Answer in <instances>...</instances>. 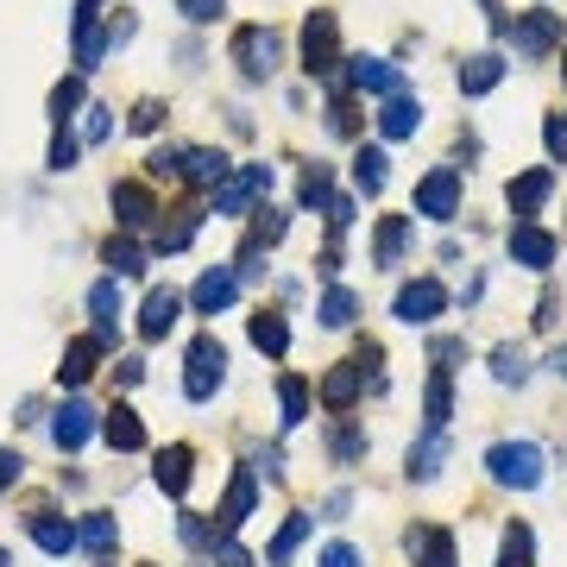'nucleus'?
<instances>
[{"instance_id": "7ed1b4c3", "label": "nucleus", "mask_w": 567, "mask_h": 567, "mask_svg": "<svg viewBox=\"0 0 567 567\" xmlns=\"http://www.w3.org/2000/svg\"><path fill=\"white\" fill-rule=\"evenodd\" d=\"M416 215H423V221H454V215H461V171H448V164H441V171H429V177L416 183Z\"/></svg>"}, {"instance_id": "9d476101", "label": "nucleus", "mask_w": 567, "mask_h": 567, "mask_svg": "<svg viewBox=\"0 0 567 567\" xmlns=\"http://www.w3.org/2000/svg\"><path fill=\"white\" fill-rule=\"evenodd\" d=\"M233 297H240V271H228V265H208L202 278H196V290H189L196 315H221Z\"/></svg>"}, {"instance_id": "473e14b6", "label": "nucleus", "mask_w": 567, "mask_h": 567, "mask_svg": "<svg viewBox=\"0 0 567 567\" xmlns=\"http://www.w3.org/2000/svg\"><path fill=\"white\" fill-rule=\"evenodd\" d=\"M491 379H498V385H523V379H530V354H523L517 340H505V347L491 354Z\"/></svg>"}, {"instance_id": "4be33fe9", "label": "nucleus", "mask_w": 567, "mask_h": 567, "mask_svg": "<svg viewBox=\"0 0 567 567\" xmlns=\"http://www.w3.org/2000/svg\"><path fill=\"white\" fill-rule=\"evenodd\" d=\"M416 127H423V102H410V95H391L379 107V132L385 139H416Z\"/></svg>"}, {"instance_id": "4468645a", "label": "nucleus", "mask_w": 567, "mask_h": 567, "mask_svg": "<svg viewBox=\"0 0 567 567\" xmlns=\"http://www.w3.org/2000/svg\"><path fill=\"white\" fill-rule=\"evenodd\" d=\"M511 258H517V265H530V271H548V265H555V233L517 221V228H511Z\"/></svg>"}, {"instance_id": "49530a36", "label": "nucleus", "mask_w": 567, "mask_h": 567, "mask_svg": "<svg viewBox=\"0 0 567 567\" xmlns=\"http://www.w3.org/2000/svg\"><path fill=\"white\" fill-rule=\"evenodd\" d=\"M322 567H360V548H347V542H328V548H322Z\"/></svg>"}, {"instance_id": "864d4df0", "label": "nucleus", "mask_w": 567, "mask_h": 567, "mask_svg": "<svg viewBox=\"0 0 567 567\" xmlns=\"http://www.w3.org/2000/svg\"><path fill=\"white\" fill-rule=\"evenodd\" d=\"M555 372H562V379H567V347H555Z\"/></svg>"}, {"instance_id": "5fc2aeb1", "label": "nucleus", "mask_w": 567, "mask_h": 567, "mask_svg": "<svg viewBox=\"0 0 567 567\" xmlns=\"http://www.w3.org/2000/svg\"><path fill=\"white\" fill-rule=\"evenodd\" d=\"M82 7H102V0H82Z\"/></svg>"}, {"instance_id": "f3484780", "label": "nucleus", "mask_w": 567, "mask_h": 567, "mask_svg": "<svg viewBox=\"0 0 567 567\" xmlns=\"http://www.w3.org/2000/svg\"><path fill=\"white\" fill-rule=\"evenodd\" d=\"M505 196H511V208L530 221V215H536V208L555 196V171H523V177H511V189H505Z\"/></svg>"}, {"instance_id": "20e7f679", "label": "nucleus", "mask_w": 567, "mask_h": 567, "mask_svg": "<svg viewBox=\"0 0 567 567\" xmlns=\"http://www.w3.org/2000/svg\"><path fill=\"white\" fill-rule=\"evenodd\" d=\"M335 63H340L335 13H310V20H303V70H310V77H328Z\"/></svg>"}, {"instance_id": "a19ab883", "label": "nucleus", "mask_w": 567, "mask_h": 567, "mask_svg": "<svg viewBox=\"0 0 567 567\" xmlns=\"http://www.w3.org/2000/svg\"><path fill=\"white\" fill-rule=\"evenodd\" d=\"M183 7V20H189V26H208V20H221V13H228V0H177Z\"/></svg>"}, {"instance_id": "72a5a7b5", "label": "nucleus", "mask_w": 567, "mask_h": 567, "mask_svg": "<svg viewBox=\"0 0 567 567\" xmlns=\"http://www.w3.org/2000/svg\"><path fill=\"white\" fill-rule=\"evenodd\" d=\"M77 542L89 548V555H114V542H120V530H114V517H82V530H77Z\"/></svg>"}, {"instance_id": "1a4fd4ad", "label": "nucleus", "mask_w": 567, "mask_h": 567, "mask_svg": "<svg viewBox=\"0 0 567 567\" xmlns=\"http://www.w3.org/2000/svg\"><path fill=\"white\" fill-rule=\"evenodd\" d=\"M347 82L360 89V95H404V77H397V63H385V57H347Z\"/></svg>"}, {"instance_id": "f704fd0d", "label": "nucleus", "mask_w": 567, "mask_h": 567, "mask_svg": "<svg viewBox=\"0 0 567 567\" xmlns=\"http://www.w3.org/2000/svg\"><path fill=\"white\" fill-rule=\"evenodd\" d=\"M315 315H322V328H347V322L360 315V297H354V290H340V284H335V290L322 297V310H315Z\"/></svg>"}, {"instance_id": "2f4dec72", "label": "nucleus", "mask_w": 567, "mask_h": 567, "mask_svg": "<svg viewBox=\"0 0 567 567\" xmlns=\"http://www.w3.org/2000/svg\"><path fill=\"white\" fill-rule=\"evenodd\" d=\"M253 347L258 354H271V360H284V347H290V328H284V315H253Z\"/></svg>"}, {"instance_id": "6e6d98bb", "label": "nucleus", "mask_w": 567, "mask_h": 567, "mask_svg": "<svg viewBox=\"0 0 567 567\" xmlns=\"http://www.w3.org/2000/svg\"><path fill=\"white\" fill-rule=\"evenodd\" d=\"M0 567H7V548H0Z\"/></svg>"}, {"instance_id": "e433bc0d", "label": "nucleus", "mask_w": 567, "mask_h": 567, "mask_svg": "<svg viewBox=\"0 0 567 567\" xmlns=\"http://www.w3.org/2000/svg\"><path fill=\"white\" fill-rule=\"evenodd\" d=\"M278 404H284V429H297L310 416V385L303 379H278Z\"/></svg>"}, {"instance_id": "a211bd4d", "label": "nucleus", "mask_w": 567, "mask_h": 567, "mask_svg": "<svg viewBox=\"0 0 567 567\" xmlns=\"http://www.w3.org/2000/svg\"><path fill=\"white\" fill-rule=\"evenodd\" d=\"M89 310H95V340L107 347V340L120 335V284L102 278L95 290H89Z\"/></svg>"}, {"instance_id": "4c0bfd02", "label": "nucleus", "mask_w": 567, "mask_h": 567, "mask_svg": "<svg viewBox=\"0 0 567 567\" xmlns=\"http://www.w3.org/2000/svg\"><path fill=\"white\" fill-rule=\"evenodd\" d=\"M107 265H114L120 278H139V271H146V253H139L132 240H107Z\"/></svg>"}, {"instance_id": "a878e982", "label": "nucleus", "mask_w": 567, "mask_h": 567, "mask_svg": "<svg viewBox=\"0 0 567 567\" xmlns=\"http://www.w3.org/2000/svg\"><path fill=\"white\" fill-rule=\"evenodd\" d=\"M32 542H38L45 555H70V548H77V530L51 511H32Z\"/></svg>"}, {"instance_id": "603ef678", "label": "nucleus", "mask_w": 567, "mask_h": 567, "mask_svg": "<svg viewBox=\"0 0 567 567\" xmlns=\"http://www.w3.org/2000/svg\"><path fill=\"white\" fill-rule=\"evenodd\" d=\"M328 127H335V132H354V102H335V107H328Z\"/></svg>"}, {"instance_id": "09e8293b", "label": "nucleus", "mask_w": 567, "mask_h": 567, "mask_svg": "<svg viewBox=\"0 0 567 567\" xmlns=\"http://www.w3.org/2000/svg\"><path fill=\"white\" fill-rule=\"evenodd\" d=\"M158 114H164L158 102H139V107H132V127H139V132H152V127H158Z\"/></svg>"}, {"instance_id": "dca6fc26", "label": "nucleus", "mask_w": 567, "mask_h": 567, "mask_svg": "<svg viewBox=\"0 0 567 567\" xmlns=\"http://www.w3.org/2000/svg\"><path fill=\"white\" fill-rule=\"evenodd\" d=\"M102 436H107V448L139 454V448H146V423H139V410H132V404H114V410H107V423H102Z\"/></svg>"}, {"instance_id": "f8f14e48", "label": "nucleus", "mask_w": 567, "mask_h": 567, "mask_svg": "<svg viewBox=\"0 0 567 567\" xmlns=\"http://www.w3.org/2000/svg\"><path fill=\"white\" fill-rule=\"evenodd\" d=\"M253 505H258V479H253V466H240V473H233V486H228V498H221V511H215L221 536H233V530L253 517Z\"/></svg>"}, {"instance_id": "c756f323", "label": "nucleus", "mask_w": 567, "mask_h": 567, "mask_svg": "<svg viewBox=\"0 0 567 567\" xmlns=\"http://www.w3.org/2000/svg\"><path fill=\"white\" fill-rule=\"evenodd\" d=\"M441 461H448V436H441V429H429V436L410 448V473H416V479H436Z\"/></svg>"}, {"instance_id": "de8ad7c7", "label": "nucleus", "mask_w": 567, "mask_h": 567, "mask_svg": "<svg viewBox=\"0 0 567 567\" xmlns=\"http://www.w3.org/2000/svg\"><path fill=\"white\" fill-rule=\"evenodd\" d=\"M20 466H26V461H20L13 448H0V491H13V486H20Z\"/></svg>"}, {"instance_id": "9b49d317", "label": "nucleus", "mask_w": 567, "mask_h": 567, "mask_svg": "<svg viewBox=\"0 0 567 567\" xmlns=\"http://www.w3.org/2000/svg\"><path fill=\"white\" fill-rule=\"evenodd\" d=\"M360 385H366V360H347V366H335V372L315 385V397H322L335 416H347L354 404H360Z\"/></svg>"}, {"instance_id": "aec40b11", "label": "nucleus", "mask_w": 567, "mask_h": 567, "mask_svg": "<svg viewBox=\"0 0 567 567\" xmlns=\"http://www.w3.org/2000/svg\"><path fill=\"white\" fill-rule=\"evenodd\" d=\"M498 82H505V57L498 51H479L461 63V95H491Z\"/></svg>"}, {"instance_id": "c85d7f7f", "label": "nucleus", "mask_w": 567, "mask_h": 567, "mask_svg": "<svg viewBox=\"0 0 567 567\" xmlns=\"http://www.w3.org/2000/svg\"><path fill=\"white\" fill-rule=\"evenodd\" d=\"M385 164H391V158L379 152V146H360V152H354V183H360L366 196H379V189H385V177H391Z\"/></svg>"}, {"instance_id": "2eb2a0df", "label": "nucleus", "mask_w": 567, "mask_h": 567, "mask_svg": "<svg viewBox=\"0 0 567 567\" xmlns=\"http://www.w3.org/2000/svg\"><path fill=\"white\" fill-rule=\"evenodd\" d=\"M152 215H158V202H152L146 183H114V221H120L127 233L152 228Z\"/></svg>"}, {"instance_id": "c03bdc74", "label": "nucleus", "mask_w": 567, "mask_h": 567, "mask_svg": "<svg viewBox=\"0 0 567 567\" xmlns=\"http://www.w3.org/2000/svg\"><path fill=\"white\" fill-rule=\"evenodd\" d=\"M70 107H82V77H70V82H57V89H51V114H57V120H63Z\"/></svg>"}, {"instance_id": "a18cd8bd", "label": "nucleus", "mask_w": 567, "mask_h": 567, "mask_svg": "<svg viewBox=\"0 0 567 567\" xmlns=\"http://www.w3.org/2000/svg\"><path fill=\"white\" fill-rule=\"evenodd\" d=\"M107 114H114V107H102V102L89 107V127H82V139H89V146H102V139H107V127H114Z\"/></svg>"}, {"instance_id": "5701e85b", "label": "nucleus", "mask_w": 567, "mask_h": 567, "mask_svg": "<svg viewBox=\"0 0 567 567\" xmlns=\"http://www.w3.org/2000/svg\"><path fill=\"white\" fill-rule=\"evenodd\" d=\"M183 183H196V189H221L228 183V158L196 146V152H183Z\"/></svg>"}, {"instance_id": "393cba45", "label": "nucleus", "mask_w": 567, "mask_h": 567, "mask_svg": "<svg viewBox=\"0 0 567 567\" xmlns=\"http://www.w3.org/2000/svg\"><path fill=\"white\" fill-rule=\"evenodd\" d=\"M410 555H416V567H454V536L429 523V530H416L410 536Z\"/></svg>"}, {"instance_id": "8fccbe9b", "label": "nucleus", "mask_w": 567, "mask_h": 567, "mask_svg": "<svg viewBox=\"0 0 567 567\" xmlns=\"http://www.w3.org/2000/svg\"><path fill=\"white\" fill-rule=\"evenodd\" d=\"M322 215H328V228H347V221H354V202H347V196H335Z\"/></svg>"}, {"instance_id": "f257e3e1", "label": "nucleus", "mask_w": 567, "mask_h": 567, "mask_svg": "<svg viewBox=\"0 0 567 567\" xmlns=\"http://www.w3.org/2000/svg\"><path fill=\"white\" fill-rule=\"evenodd\" d=\"M183 366H189V372H183V397H189V404H208V397L221 391V379H228V347L215 335H196Z\"/></svg>"}, {"instance_id": "bb28decb", "label": "nucleus", "mask_w": 567, "mask_h": 567, "mask_svg": "<svg viewBox=\"0 0 567 567\" xmlns=\"http://www.w3.org/2000/svg\"><path fill=\"white\" fill-rule=\"evenodd\" d=\"M404 246H410V215H385V221H379V240H372V258H379V265H397Z\"/></svg>"}, {"instance_id": "c9c22d12", "label": "nucleus", "mask_w": 567, "mask_h": 567, "mask_svg": "<svg viewBox=\"0 0 567 567\" xmlns=\"http://www.w3.org/2000/svg\"><path fill=\"white\" fill-rule=\"evenodd\" d=\"M423 416H429V429H441V423L454 416V391H448V372H436V379H429V391H423Z\"/></svg>"}, {"instance_id": "7c9ffc66", "label": "nucleus", "mask_w": 567, "mask_h": 567, "mask_svg": "<svg viewBox=\"0 0 567 567\" xmlns=\"http://www.w3.org/2000/svg\"><path fill=\"white\" fill-rule=\"evenodd\" d=\"M310 530H315V517H303V511H297V517H290V523L278 530V542H271V555H265V562H271V567H284L290 555H297V548H303V542H310Z\"/></svg>"}, {"instance_id": "6ab92c4d", "label": "nucleus", "mask_w": 567, "mask_h": 567, "mask_svg": "<svg viewBox=\"0 0 567 567\" xmlns=\"http://www.w3.org/2000/svg\"><path fill=\"white\" fill-rule=\"evenodd\" d=\"M95 360H102V340H95V335L70 340V347H63V366H57V379H63V385H89V379H95Z\"/></svg>"}, {"instance_id": "0eeeda50", "label": "nucleus", "mask_w": 567, "mask_h": 567, "mask_svg": "<svg viewBox=\"0 0 567 567\" xmlns=\"http://www.w3.org/2000/svg\"><path fill=\"white\" fill-rule=\"evenodd\" d=\"M265 189H271V164H240V171L215 189V208H221V215H246L253 196H265Z\"/></svg>"}, {"instance_id": "423d86ee", "label": "nucleus", "mask_w": 567, "mask_h": 567, "mask_svg": "<svg viewBox=\"0 0 567 567\" xmlns=\"http://www.w3.org/2000/svg\"><path fill=\"white\" fill-rule=\"evenodd\" d=\"M448 310V290H441L436 278H416L397 290V303H391V315L397 322H410V328H423V322H436V315Z\"/></svg>"}, {"instance_id": "39448f33", "label": "nucleus", "mask_w": 567, "mask_h": 567, "mask_svg": "<svg viewBox=\"0 0 567 567\" xmlns=\"http://www.w3.org/2000/svg\"><path fill=\"white\" fill-rule=\"evenodd\" d=\"M233 63L246 70V77H271L278 70V32L271 26H240L233 32Z\"/></svg>"}, {"instance_id": "37998d69", "label": "nucleus", "mask_w": 567, "mask_h": 567, "mask_svg": "<svg viewBox=\"0 0 567 567\" xmlns=\"http://www.w3.org/2000/svg\"><path fill=\"white\" fill-rule=\"evenodd\" d=\"M542 139H548V158L567 164V120H562V114H548V120H542Z\"/></svg>"}, {"instance_id": "58836bf2", "label": "nucleus", "mask_w": 567, "mask_h": 567, "mask_svg": "<svg viewBox=\"0 0 567 567\" xmlns=\"http://www.w3.org/2000/svg\"><path fill=\"white\" fill-rule=\"evenodd\" d=\"M297 196H303V208H328V202H335V189H328V171H322V164H310Z\"/></svg>"}, {"instance_id": "b1692460", "label": "nucleus", "mask_w": 567, "mask_h": 567, "mask_svg": "<svg viewBox=\"0 0 567 567\" xmlns=\"http://www.w3.org/2000/svg\"><path fill=\"white\" fill-rule=\"evenodd\" d=\"M189 466H196V454H189V448H164V454H158V466H152V479L164 491H171V498H183V491H189Z\"/></svg>"}, {"instance_id": "79ce46f5", "label": "nucleus", "mask_w": 567, "mask_h": 567, "mask_svg": "<svg viewBox=\"0 0 567 567\" xmlns=\"http://www.w3.org/2000/svg\"><path fill=\"white\" fill-rule=\"evenodd\" d=\"M70 164H77V132L57 127L51 132V171H70Z\"/></svg>"}, {"instance_id": "412c9836", "label": "nucleus", "mask_w": 567, "mask_h": 567, "mask_svg": "<svg viewBox=\"0 0 567 567\" xmlns=\"http://www.w3.org/2000/svg\"><path fill=\"white\" fill-rule=\"evenodd\" d=\"M177 290H152V297H146V315H139V335L146 340H164L171 335V328H177Z\"/></svg>"}, {"instance_id": "ea45409f", "label": "nucleus", "mask_w": 567, "mask_h": 567, "mask_svg": "<svg viewBox=\"0 0 567 567\" xmlns=\"http://www.w3.org/2000/svg\"><path fill=\"white\" fill-rule=\"evenodd\" d=\"M328 454H335V461H360L366 436H360V429H335V436H328Z\"/></svg>"}, {"instance_id": "3c124183", "label": "nucleus", "mask_w": 567, "mask_h": 567, "mask_svg": "<svg viewBox=\"0 0 567 567\" xmlns=\"http://www.w3.org/2000/svg\"><path fill=\"white\" fill-rule=\"evenodd\" d=\"M183 542H196V548L208 542V523H202L196 511H183Z\"/></svg>"}, {"instance_id": "cd10ccee", "label": "nucleus", "mask_w": 567, "mask_h": 567, "mask_svg": "<svg viewBox=\"0 0 567 567\" xmlns=\"http://www.w3.org/2000/svg\"><path fill=\"white\" fill-rule=\"evenodd\" d=\"M498 567H536V536H530V523H511V530H505Z\"/></svg>"}, {"instance_id": "6e6552de", "label": "nucleus", "mask_w": 567, "mask_h": 567, "mask_svg": "<svg viewBox=\"0 0 567 567\" xmlns=\"http://www.w3.org/2000/svg\"><path fill=\"white\" fill-rule=\"evenodd\" d=\"M517 57H548L555 45H562V13H548V7H536V13H523L511 32Z\"/></svg>"}, {"instance_id": "ddd939ff", "label": "nucleus", "mask_w": 567, "mask_h": 567, "mask_svg": "<svg viewBox=\"0 0 567 567\" xmlns=\"http://www.w3.org/2000/svg\"><path fill=\"white\" fill-rule=\"evenodd\" d=\"M89 436H95V410H89L82 397H70V404H63V410L51 416V441L63 448V454H77V448H82Z\"/></svg>"}, {"instance_id": "f03ea898", "label": "nucleus", "mask_w": 567, "mask_h": 567, "mask_svg": "<svg viewBox=\"0 0 567 567\" xmlns=\"http://www.w3.org/2000/svg\"><path fill=\"white\" fill-rule=\"evenodd\" d=\"M486 473L498 479V486L530 491V486H542V448L536 441H498V448L486 454Z\"/></svg>"}]
</instances>
